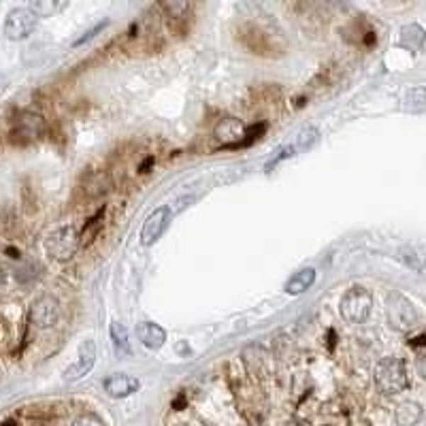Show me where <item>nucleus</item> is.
<instances>
[{"instance_id": "8", "label": "nucleus", "mask_w": 426, "mask_h": 426, "mask_svg": "<svg viewBox=\"0 0 426 426\" xmlns=\"http://www.w3.org/2000/svg\"><path fill=\"white\" fill-rule=\"evenodd\" d=\"M169 224H171V207H158V209H154L150 215H147V220L143 222V228H141V245H145V247H150V245H154L162 235H164V230L169 228Z\"/></svg>"}, {"instance_id": "9", "label": "nucleus", "mask_w": 426, "mask_h": 426, "mask_svg": "<svg viewBox=\"0 0 426 426\" xmlns=\"http://www.w3.org/2000/svg\"><path fill=\"white\" fill-rule=\"evenodd\" d=\"M213 137L222 143V147H241L245 145L247 126L237 118H224L215 124Z\"/></svg>"}, {"instance_id": "13", "label": "nucleus", "mask_w": 426, "mask_h": 426, "mask_svg": "<svg viewBox=\"0 0 426 426\" xmlns=\"http://www.w3.org/2000/svg\"><path fill=\"white\" fill-rule=\"evenodd\" d=\"M313 281H315V269L307 267V269L296 271V273L286 281L284 290H286V294H290V296H298V294H305V292L313 286Z\"/></svg>"}, {"instance_id": "15", "label": "nucleus", "mask_w": 426, "mask_h": 426, "mask_svg": "<svg viewBox=\"0 0 426 426\" xmlns=\"http://www.w3.org/2000/svg\"><path fill=\"white\" fill-rule=\"evenodd\" d=\"M400 45L411 50V52H422L424 47V28L417 24H409L400 28Z\"/></svg>"}, {"instance_id": "20", "label": "nucleus", "mask_w": 426, "mask_h": 426, "mask_svg": "<svg viewBox=\"0 0 426 426\" xmlns=\"http://www.w3.org/2000/svg\"><path fill=\"white\" fill-rule=\"evenodd\" d=\"M160 9L167 13L171 20H184L190 13V3H162Z\"/></svg>"}, {"instance_id": "21", "label": "nucleus", "mask_w": 426, "mask_h": 426, "mask_svg": "<svg viewBox=\"0 0 426 426\" xmlns=\"http://www.w3.org/2000/svg\"><path fill=\"white\" fill-rule=\"evenodd\" d=\"M315 141H318V130L313 126H309L298 135V141H296L294 150H309Z\"/></svg>"}, {"instance_id": "11", "label": "nucleus", "mask_w": 426, "mask_h": 426, "mask_svg": "<svg viewBox=\"0 0 426 426\" xmlns=\"http://www.w3.org/2000/svg\"><path fill=\"white\" fill-rule=\"evenodd\" d=\"M103 388L111 398H126L141 388V381L137 377L128 375V373H116V375H109L103 381Z\"/></svg>"}, {"instance_id": "23", "label": "nucleus", "mask_w": 426, "mask_h": 426, "mask_svg": "<svg viewBox=\"0 0 426 426\" xmlns=\"http://www.w3.org/2000/svg\"><path fill=\"white\" fill-rule=\"evenodd\" d=\"M107 24H109V22H101V24H96V26H94L92 30H88V33H86V35H84V37H82V39H79V41H77L75 45H82V43H86V41L94 39V37H96V33H101V30H103V28H105Z\"/></svg>"}, {"instance_id": "14", "label": "nucleus", "mask_w": 426, "mask_h": 426, "mask_svg": "<svg viewBox=\"0 0 426 426\" xmlns=\"http://www.w3.org/2000/svg\"><path fill=\"white\" fill-rule=\"evenodd\" d=\"M422 405L415 403V400H405L396 407L394 411V420H396V426H415L420 420H422Z\"/></svg>"}, {"instance_id": "6", "label": "nucleus", "mask_w": 426, "mask_h": 426, "mask_svg": "<svg viewBox=\"0 0 426 426\" xmlns=\"http://www.w3.org/2000/svg\"><path fill=\"white\" fill-rule=\"evenodd\" d=\"M420 315L415 305L400 296V294H392L388 296V322L390 326H394L396 330H411L417 324Z\"/></svg>"}, {"instance_id": "10", "label": "nucleus", "mask_w": 426, "mask_h": 426, "mask_svg": "<svg viewBox=\"0 0 426 426\" xmlns=\"http://www.w3.org/2000/svg\"><path fill=\"white\" fill-rule=\"evenodd\" d=\"M94 362H96V343H94L92 339H88V341L82 343L79 354H77V360L65 369L62 377H65L67 381H77V379L86 377V375L92 371Z\"/></svg>"}, {"instance_id": "7", "label": "nucleus", "mask_w": 426, "mask_h": 426, "mask_svg": "<svg viewBox=\"0 0 426 426\" xmlns=\"http://www.w3.org/2000/svg\"><path fill=\"white\" fill-rule=\"evenodd\" d=\"M28 318H30V324L39 330H47L52 326L58 324L60 320V303L56 296H39L33 305H30V311H28Z\"/></svg>"}, {"instance_id": "22", "label": "nucleus", "mask_w": 426, "mask_h": 426, "mask_svg": "<svg viewBox=\"0 0 426 426\" xmlns=\"http://www.w3.org/2000/svg\"><path fill=\"white\" fill-rule=\"evenodd\" d=\"M73 426H105V422L96 413H82L75 417Z\"/></svg>"}, {"instance_id": "3", "label": "nucleus", "mask_w": 426, "mask_h": 426, "mask_svg": "<svg viewBox=\"0 0 426 426\" xmlns=\"http://www.w3.org/2000/svg\"><path fill=\"white\" fill-rule=\"evenodd\" d=\"M47 254L58 262H69L79 250V235L75 226H62L45 239Z\"/></svg>"}, {"instance_id": "5", "label": "nucleus", "mask_w": 426, "mask_h": 426, "mask_svg": "<svg viewBox=\"0 0 426 426\" xmlns=\"http://www.w3.org/2000/svg\"><path fill=\"white\" fill-rule=\"evenodd\" d=\"M37 22H39V18L28 7L11 9L5 20V37L9 41H24L35 33Z\"/></svg>"}, {"instance_id": "12", "label": "nucleus", "mask_w": 426, "mask_h": 426, "mask_svg": "<svg viewBox=\"0 0 426 426\" xmlns=\"http://www.w3.org/2000/svg\"><path fill=\"white\" fill-rule=\"evenodd\" d=\"M137 337L147 349H160L167 341V332L156 322H141L137 326Z\"/></svg>"}, {"instance_id": "17", "label": "nucleus", "mask_w": 426, "mask_h": 426, "mask_svg": "<svg viewBox=\"0 0 426 426\" xmlns=\"http://www.w3.org/2000/svg\"><path fill=\"white\" fill-rule=\"evenodd\" d=\"M69 3H58V0H37V3H30L28 9L37 16V18H52L56 13H60L62 9H67Z\"/></svg>"}, {"instance_id": "4", "label": "nucleus", "mask_w": 426, "mask_h": 426, "mask_svg": "<svg viewBox=\"0 0 426 426\" xmlns=\"http://www.w3.org/2000/svg\"><path fill=\"white\" fill-rule=\"evenodd\" d=\"M45 120L41 113L37 111H20L13 118V126H11V137L18 143H33L39 141L45 135Z\"/></svg>"}, {"instance_id": "16", "label": "nucleus", "mask_w": 426, "mask_h": 426, "mask_svg": "<svg viewBox=\"0 0 426 426\" xmlns=\"http://www.w3.org/2000/svg\"><path fill=\"white\" fill-rule=\"evenodd\" d=\"M403 109L409 113H422L426 109V88L413 86L403 96Z\"/></svg>"}, {"instance_id": "19", "label": "nucleus", "mask_w": 426, "mask_h": 426, "mask_svg": "<svg viewBox=\"0 0 426 426\" xmlns=\"http://www.w3.org/2000/svg\"><path fill=\"white\" fill-rule=\"evenodd\" d=\"M111 339H113V345H116V354L122 358V356H130V345H128V335H126V328L120 324V322H113L111 324Z\"/></svg>"}, {"instance_id": "1", "label": "nucleus", "mask_w": 426, "mask_h": 426, "mask_svg": "<svg viewBox=\"0 0 426 426\" xmlns=\"http://www.w3.org/2000/svg\"><path fill=\"white\" fill-rule=\"evenodd\" d=\"M375 386L381 394H398L409 386L405 362L398 356H383L375 364Z\"/></svg>"}, {"instance_id": "18", "label": "nucleus", "mask_w": 426, "mask_h": 426, "mask_svg": "<svg viewBox=\"0 0 426 426\" xmlns=\"http://www.w3.org/2000/svg\"><path fill=\"white\" fill-rule=\"evenodd\" d=\"M103 220H105V207L99 209L96 215L90 218V220L86 222L84 235L79 237V245H90V243L99 237V232H101V228H103Z\"/></svg>"}, {"instance_id": "2", "label": "nucleus", "mask_w": 426, "mask_h": 426, "mask_svg": "<svg viewBox=\"0 0 426 426\" xmlns=\"http://www.w3.org/2000/svg\"><path fill=\"white\" fill-rule=\"evenodd\" d=\"M371 309H373V296L362 286L349 288L341 296V303H339L341 318L347 324H362V322H366V318L371 315Z\"/></svg>"}]
</instances>
